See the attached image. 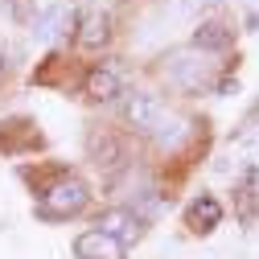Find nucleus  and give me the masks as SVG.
<instances>
[{
  "label": "nucleus",
  "mask_w": 259,
  "mask_h": 259,
  "mask_svg": "<svg viewBox=\"0 0 259 259\" xmlns=\"http://www.w3.org/2000/svg\"><path fill=\"white\" fill-rule=\"evenodd\" d=\"M115 95H123V78H119L115 66H95V70L87 74V99H95V103H111Z\"/></svg>",
  "instance_id": "obj_6"
},
{
  "label": "nucleus",
  "mask_w": 259,
  "mask_h": 259,
  "mask_svg": "<svg viewBox=\"0 0 259 259\" xmlns=\"http://www.w3.org/2000/svg\"><path fill=\"white\" fill-rule=\"evenodd\" d=\"M222 222V206H218V198H210V193H198V202L189 206V226L193 231H214V226Z\"/></svg>",
  "instance_id": "obj_7"
},
{
  "label": "nucleus",
  "mask_w": 259,
  "mask_h": 259,
  "mask_svg": "<svg viewBox=\"0 0 259 259\" xmlns=\"http://www.w3.org/2000/svg\"><path fill=\"white\" fill-rule=\"evenodd\" d=\"M9 9H13L17 21H25V0H9Z\"/></svg>",
  "instance_id": "obj_11"
},
{
  "label": "nucleus",
  "mask_w": 259,
  "mask_h": 259,
  "mask_svg": "<svg viewBox=\"0 0 259 259\" xmlns=\"http://www.w3.org/2000/svg\"><path fill=\"white\" fill-rule=\"evenodd\" d=\"M222 46H231V29L222 21H206L193 29V50H222Z\"/></svg>",
  "instance_id": "obj_9"
},
{
  "label": "nucleus",
  "mask_w": 259,
  "mask_h": 259,
  "mask_svg": "<svg viewBox=\"0 0 259 259\" xmlns=\"http://www.w3.org/2000/svg\"><path fill=\"white\" fill-rule=\"evenodd\" d=\"M87 202H91V193H87V185L78 181V177H58L46 193H41V218H74L78 210H87Z\"/></svg>",
  "instance_id": "obj_2"
},
{
  "label": "nucleus",
  "mask_w": 259,
  "mask_h": 259,
  "mask_svg": "<svg viewBox=\"0 0 259 259\" xmlns=\"http://www.w3.org/2000/svg\"><path fill=\"white\" fill-rule=\"evenodd\" d=\"M111 41V17L103 9H87L78 17V46L82 50H103Z\"/></svg>",
  "instance_id": "obj_4"
},
{
  "label": "nucleus",
  "mask_w": 259,
  "mask_h": 259,
  "mask_svg": "<svg viewBox=\"0 0 259 259\" xmlns=\"http://www.w3.org/2000/svg\"><path fill=\"white\" fill-rule=\"evenodd\" d=\"M74 255L78 259H123V243L95 226V231H82L74 239Z\"/></svg>",
  "instance_id": "obj_3"
},
{
  "label": "nucleus",
  "mask_w": 259,
  "mask_h": 259,
  "mask_svg": "<svg viewBox=\"0 0 259 259\" xmlns=\"http://www.w3.org/2000/svg\"><path fill=\"white\" fill-rule=\"evenodd\" d=\"M99 231L115 235L119 243H136V239L144 235V218H140L136 210H107V214L99 218Z\"/></svg>",
  "instance_id": "obj_5"
},
{
  "label": "nucleus",
  "mask_w": 259,
  "mask_h": 259,
  "mask_svg": "<svg viewBox=\"0 0 259 259\" xmlns=\"http://www.w3.org/2000/svg\"><path fill=\"white\" fill-rule=\"evenodd\" d=\"M173 78L181 82V87H189V91H198V87H206V66H202V58L198 62H189V58H173Z\"/></svg>",
  "instance_id": "obj_10"
},
{
  "label": "nucleus",
  "mask_w": 259,
  "mask_h": 259,
  "mask_svg": "<svg viewBox=\"0 0 259 259\" xmlns=\"http://www.w3.org/2000/svg\"><path fill=\"white\" fill-rule=\"evenodd\" d=\"M70 25H74V13H70V9H50L46 17L33 21V37H37V41H54V37L66 33Z\"/></svg>",
  "instance_id": "obj_8"
},
{
  "label": "nucleus",
  "mask_w": 259,
  "mask_h": 259,
  "mask_svg": "<svg viewBox=\"0 0 259 259\" xmlns=\"http://www.w3.org/2000/svg\"><path fill=\"white\" fill-rule=\"evenodd\" d=\"M123 119L132 123L136 132H152V136H160V140H177V136L185 132L181 119H173L156 95H127V103H123Z\"/></svg>",
  "instance_id": "obj_1"
},
{
  "label": "nucleus",
  "mask_w": 259,
  "mask_h": 259,
  "mask_svg": "<svg viewBox=\"0 0 259 259\" xmlns=\"http://www.w3.org/2000/svg\"><path fill=\"white\" fill-rule=\"evenodd\" d=\"M189 5H214V0H189Z\"/></svg>",
  "instance_id": "obj_12"
}]
</instances>
